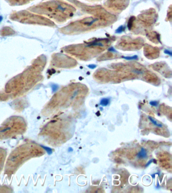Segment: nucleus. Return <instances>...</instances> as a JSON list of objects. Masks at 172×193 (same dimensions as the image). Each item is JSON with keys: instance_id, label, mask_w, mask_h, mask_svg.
<instances>
[{"instance_id": "f257e3e1", "label": "nucleus", "mask_w": 172, "mask_h": 193, "mask_svg": "<svg viewBox=\"0 0 172 193\" xmlns=\"http://www.w3.org/2000/svg\"><path fill=\"white\" fill-rule=\"evenodd\" d=\"M43 153V148L37 144H28L20 146L12 152L8 159L6 166L7 173H13L24 161L33 156H42Z\"/></svg>"}, {"instance_id": "f03ea898", "label": "nucleus", "mask_w": 172, "mask_h": 193, "mask_svg": "<svg viewBox=\"0 0 172 193\" xmlns=\"http://www.w3.org/2000/svg\"><path fill=\"white\" fill-rule=\"evenodd\" d=\"M26 129L24 120L20 117H12L0 127V139L20 134Z\"/></svg>"}, {"instance_id": "7ed1b4c3", "label": "nucleus", "mask_w": 172, "mask_h": 193, "mask_svg": "<svg viewBox=\"0 0 172 193\" xmlns=\"http://www.w3.org/2000/svg\"><path fill=\"white\" fill-rule=\"evenodd\" d=\"M54 6H47L46 8H38L40 9H45L41 10V14H43L46 16L58 22H62L66 21L65 20L68 17H71L73 12L71 11V8L67 5L64 4H55Z\"/></svg>"}, {"instance_id": "20e7f679", "label": "nucleus", "mask_w": 172, "mask_h": 193, "mask_svg": "<svg viewBox=\"0 0 172 193\" xmlns=\"http://www.w3.org/2000/svg\"><path fill=\"white\" fill-rule=\"evenodd\" d=\"M12 19L22 23H29L33 24H40L51 26L54 25V23L43 16H35V15H13L11 16Z\"/></svg>"}, {"instance_id": "39448f33", "label": "nucleus", "mask_w": 172, "mask_h": 193, "mask_svg": "<svg viewBox=\"0 0 172 193\" xmlns=\"http://www.w3.org/2000/svg\"><path fill=\"white\" fill-rule=\"evenodd\" d=\"M99 21V18L97 17H88L80 21V24L83 26L84 28H89L93 26Z\"/></svg>"}, {"instance_id": "423d86ee", "label": "nucleus", "mask_w": 172, "mask_h": 193, "mask_svg": "<svg viewBox=\"0 0 172 193\" xmlns=\"http://www.w3.org/2000/svg\"><path fill=\"white\" fill-rule=\"evenodd\" d=\"M5 156L6 152L5 150L4 149H2V148H0V171H1L2 168L4 161V159H5Z\"/></svg>"}, {"instance_id": "0eeeda50", "label": "nucleus", "mask_w": 172, "mask_h": 193, "mask_svg": "<svg viewBox=\"0 0 172 193\" xmlns=\"http://www.w3.org/2000/svg\"><path fill=\"white\" fill-rule=\"evenodd\" d=\"M137 157L140 158H145L147 157V152L144 148H142L140 151L138 153Z\"/></svg>"}, {"instance_id": "6e6552de", "label": "nucleus", "mask_w": 172, "mask_h": 193, "mask_svg": "<svg viewBox=\"0 0 172 193\" xmlns=\"http://www.w3.org/2000/svg\"><path fill=\"white\" fill-rule=\"evenodd\" d=\"M109 102V98H104L101 100L100 102V105L101 106H107Z\"/></svg>"}, {"instance_id": "1a4fd4ad", "label": "nucleus", "mask_w": 172, "mask_h": 193, "mask_svg": "<svg viewBox=\"0 0 172 193\" xmlns=\"http://www.w3.org/2000/svg\"><path fill=\"white\" fill-rule=\"evenodd\" d=\"M148 119H149L150 120V121L153 123V124L154 125H155V126H156L160 127H162V125L161 124H159V123H158L157 122H156V121H155L154 120H153V118H152V117H148Z\"/></svg>"}, {"instance_id": "9d476101", "label": "nucleus", "mask_w": 172, "mask_h": 193, "mask_svg": "<svg viewBox=\"0 0 172 193\" xmlns=\"http://www.w3.org/2000/svg\"><path fill=\"white\" fill-rule=\"evenodd\" d=\"M123 58L125 59L126 60H136L138 58V56L137 55H134L133 56H126V57H123Z\"/></svg>"}, {"instance_id": "9b49d317", "label": "nucleus", "mask_w": 172, "mask_h": 193, "mask_svg": "<svg viewBox=\"0 0 172 193\" xmlns=\"http://www.w3.org/2000/svg\"><path fill=\"white\" fill-rule=\"evenodd\" d=\"M124 27L123 26H120L118 29L116 30V32L117 33H121L122 32H123L124 30Z\"/></svg>"}, {"instance_id": "f8f14e48", "label": "nucleus", "mask_w": 172, "mask_h": 193, "mask_svg": "<svg viewBox=\"0 0 172 193\" xmlns=\"http://www.w3.org/2000/svg\"><path fill=\"white\" fill-rule=\"evenodd\" d=\"M150 104L152 106H157L158 102L157 101H151L150 102Z\"/></svg>"}, {"instance_id": "ddd939ff", "label": "nucleus", "mask_w": 172, "mask_h": 193, "mask_svg": "<svg viewBox=\"0 0 172 193\" xmlns=\"http://www.w3.org/2000/svg\"><path fill=\"white\" fill-rule=\"evenodd\" d=\"M153 162V159H150V161H148V163L146 164V165H145V167H147V166H149Z\"/></svg>"}, {"instance_id": "4468645a", "label": "nucleus", "mask_w": 172, "mask_h": 193, "mask_svg": "<svg viewBox=\"0 0 172 193\" xmlns=\"http://www.w3.org/2000/svg\"><path fill=\"white\" fill-rule=\"evenodd\" d=\"M88 67L89 68L93 69V68H96V67H97V66H96V65H95V64H90V65H89L88 66Z\"/></svg>"}, {"instance_id": "2eb2a0df", "label": "nucleus", "mask_w": 172, "mask_h": 193, "mask_svg": "<svg viewBox=\"0 0 172 193\" xmlns=\"http://www.w3.org/2000/svg\"><path fill=\"white\" fill-rule=\"evenodd\" d=\"M165 53H166V54H168V55H169L170 56H172V52H171V51H170L169 50H166L165 51Z\"/></svg>"}, {"instance_id": "dca6fc26", "label": "nucleus", "mask_w": 172, "mask_h": 193, "mask_svg": "<svg viewBox=\"0 0 172 193\" xmlns=\"http://www.w3.org/2000/svg\"><path fill=\"white\" fill-rule=\"evenodd\" d=\"M108 50L109 51L112 52H116V50H115L113 47H111V48H109V49H108Z\"/></svg>"}, {"instance_id": "f3484780", "label": "nucleus", "mask_w": 172, "mask_h": 193, "mask_svg": "<svg viewBox=\"0 0 172 193\" xmlns=\"http://www.w3.org/2000/svg\"><path fill=\"white\" fill-rule=\"evenodd\" d=\"M68 151H69V152H71V151H73V149H72L71 147H70V148H69V149H68Z\"/></svg>"}, {"instance_id": "a211bd4d", "label": "nucleus", "mask_w": 172, "mask_h": 193, "mask_svg": "<svg viewBox=\"0 0 172 193\" xmlns=\"http://www.w3.org/2000/svg\"><path fill=\"white\" fill-rule=\"evenodd\" d=\"M155 174H154L151 175V176L153 177V178H154V177H155Z\"/></svg>"}]
</instances>
